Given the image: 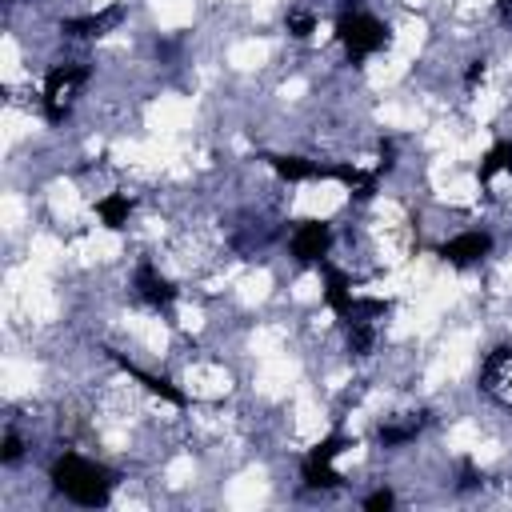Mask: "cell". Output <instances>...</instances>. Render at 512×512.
Here are the masks:
<instances>
[{
    "label": "cell",
    "mask_w": 512,
    "mask_h": 512,
    "mask_svg": "<svg viewBox=\"0 0 512 512\" xmlns=\"http://www.w3.org/2000/svg\"><path fill=\"white\" fill-rule=\"evenodd\" d=\"M132 284H136V296H140L144 304H152V308H168V304L176 300V284H172L152 260H144V264L136 268Z\"/></svg>",
    "instance_id": "ba28073f"
},
{
    "label": "cell",
    "mask_w": 512,
    "mask_h": 512,
    "mask_svg": "<svg viewBox=\"0 0 512 512\" xmlns=\"http://www.w3.org/2000/svg\"><path fill=\"white\" fill-rule=\"evenodd\" d=\"M484 72H488V60L480 56V60H468V68H464V88H476L480 80H484Z\"/></svg>",
    "instance_id": "7402d4cb"
},
{
    "label": "cell",
    "mask_w": 512,
    "mask_h": 512,
    "mask_svg": "<svg viewBox=\"0 0 512 512\" xmlns=\"http://www.w3.org/2000/svg\"><path fill=\"white\" fill-rule=\"evenodd\" d=\"M336 40L344 44L352 64H364L368 56H376L380 48H388V24L376 20L372 12H344L336 20Z\"/></svg>",
    "instance_id": "7a4b0ae2"
},
{
    "label": "cell",
    "mask_w": 512,
    "mask_h": 512,
    "mask_svg": "<svg viewBox=\"0 0 512 512\" xmlns=\"http://www.w3.org/2000/svg\"><path fill=\"white\" fill-rule=\"evenodd\" d=\"M420 428H424V416H404V420H388V424H380V444L384 448H396V444H408V440H416L420 436Z\"/></svg>",
    "instance_id": "9a60e30c"
},
{
    "label": "cell",
    "mask_w": 512,
    "mask_h": 512,
    "mask_svg": "<svg viewBox=\"0 0 512 512\" xmlns=\"http://www.w3.org/2000/svg\"><path fill=\"white\" fill-rule=\"evenodd\" d=\"M480 388H484L496 404L512 408V348H492V352H488V360H484V368H480Z\"/></svg>",
    "instance_id": "8992f818"
},
{
    "label": "cell",
    "mask_w": 512,
    "mask_h": 512,
    "mask_svg": "<svg viewBox=\"0 0 512 512\" xmlns=\"http://www.w3.org/2000/svg\"><path fill=\"white\" fill-rule=\"evenodd\" d=\"M112 484H116L112 472H108L104 464L88 460V456L64 452V456L52 460V488L64 492V496H68L72 504H80V508H100V504H108Z\"/></svg>",
    "instance_id": "6da1fadb"
},
{
    "label": "cell",
    "mask_w": 512,
    "mask_h": 512,
    "mask_svg": "<svg viewBox=\"0 0 512 512\" xmlns=\"http://www.w3.org/2000/svg\"><path fill=\"white\" fill-rule=\"evenodd\" d=\"M488 252H492V236L480 232V228L456 232L452 240H444V244L436 248V256H440L444 264H452V268H472V264H480Z\"/></svg>",
    "instance_id": "5b68a950"
},
{
    "label": "cell",
    "mask_w": 512,
    "mask_h": 512,
    "mask_svg": "<svg viewBox=\"0 0 512 512\" xmlns=\"http://www.w3.org/2000/svg\"><path fill=\"white\" fill-rule=\"evenodd\" d=\"M500 172H512V140H496L488 152H484V160H480V180L488 184L492 176H500Z\"/></svg>",
    "instance_id": "2e32d148"
},
{
    "label": "cell",
    "mask_w": 512,
    "mask_h": 512,
    "mask_svg": "<svg viewBox=\"0 0 512 512\" xmlns=\"http://www.w3.org/2000/svg\"><path fill=\"white\" fill-rule=\"evenodd\" d=\"M268 164H272V172L280 180H292V184H300V180H328V164H316V160H304V156H268Z\"/></svg>",
    "instance_id": "30bf717a"
},
{
    "label": "cell",
    "mask_w": 512,
    "mask_h": 512,
    "mask_svg": "<svg viewBox=\"0 0 512 512\" xmlns=\"http://www.w3.org/2000/svg\"><path fill=\"white\" fill-rule=\"evenodd\" d=\"M328 180H340L348 192H356V200H368V196L376 192L380 172H376V168L364 172V168H356V164H328Z\"/></svg>",
    "instance_id": "8fae6325"
},
{
    "label": "cell",
    "mask_w": 512,
    "mask_h": 512,
    "mask_svg": "<svg viewBox=\"0 0 512 512\" xmlns=\"http://www.w3.org/2000/svg\"><path fill=\"white\" fill-rule=\"evenodd\" d=\"M300 476H304V484H308V488H320V492H332V488H340V484H344V476L332 468V460H312V456H304Z\"/></svg>",
    "instance_id": "5bb4252c"
},
{
    "label": "cell",
    "mask_w": 512,
    "mask_h": 512,
    "mask_svg": "<svg viewBox=\"0 0 512 512\" xmlns=\"http://www.w3.org/2000/svg\"><path fill=\"white\" fill-rule=\"evenodd\" d=\"M344 448H352V440H348L344 432H332V436H324V440H320V444H316L308 456H312V460H336Z\"/></svg>",
    "instance_id": "ac0fdd59"
},
{
    "label": "cell",
    "mask_w": 512,
    "mask_h": 512,
    "mask_svg": "<svg viewBox=\"0 0 512 512\" xmlns=\"http://www.w3.org/2000/svg\"><path fill=\"white\" fill-rule=\"evenodd\" d=\"M344 324V332H348V348L356 352V356H368L372 352V344H376V320L372 316H348V320H340Z\"/></svg>",
    "instance_id": "4fadbf2b"
},
{
    "label": "cell",
    "mask_w": 512,
    "mask_h": 512,
    "mask_svg": "<svg viewBox=\"0 0 512 512\" xmlns=\"http://www.w3.org/2000/svg\"><path fill=\"white\" fill-rule=\"evenodd\" d=\"M312 28H316V16H312V12H288V32H292L296 40H308Z\"/></svg>",
    "instance_id": "d6986e66"
},
{
    "label": "cell",
    "mask_w": 512,
    "mask_h": 512,
    "mask_svg": "<svg viewBox=\"0 0 512 512\" xmlns=\"http://www.w3.org/2000/svg\"><path fill=\"white\" fill-rule=\"evenodd\" d=\"M96 216H100L104 228L120 232V228L128 224V216H132V196H128V192H108V196H100V200H96Z\"/></svg>",
    "instance_id": "7c38bea8"
},
{
    "label": "cell",
    "mask_w": 512,
    "mask_h": 512,
    "mask_svg": "<svg viewBox=\"0 0 512 512\" xmlns=\"http://www.w3.org/2000/svg\"><path fill=\"white\" fill-rule=\"evenodd\" d=\"M320 268H324V304H328L340 320H348V316H352V304H356L348 272H344V268H336V264H328V260H324Z\"/></svg>",
    "instance_id": "9c48e42d"
},
{
    "label": "cell",
    "mask_w": 512,
    "mask_h": 512,
    "mask_svg": "<svg viewBox=\"0 0 512 512\" xmlns=\"http://www.w3.org/2000/svg\"><path fill=\"white\" fill-rule=\"evenodd\" d=\"M124 16H128L124 4H108V8H100V12L68 16V20L60 24V32H68V36H76V40H96V36H108Z\"/></svg>",
    "instance_id": "52a82bcc"
},
{
    "label": "cell",
    "mask_w": 512,
    "mask_h": 512,
    "mask_svg": "<svg viewBox=\"0 0 512 512\" xmlns=\"http://www.w3.org/2000/svg\"><path fill=\"white\" fill-rule=\"evenodd\" d=\"M88 84V68L76 60H64L56 68H48L44 76V116L48 124H60L72 112V100L80 96V88Z\"/></svg>",
    "instance_id": "3957f363"
},
{
    "label": "cell",
    "mask_w": 512,
    "mask_h": 512,
    "mask_svg": "<svg viewBox=\"0 0 512 512\" xmlns=\"http://www.w3.org/2000/svg\"><path fill=\"white\" fill-rule=\"evenodd\" d=\"M328 248H332V228L324 220H300L292 240H288V252L300 260V264H324L328 260Z\"/></svg>",
    "instance_id": "277c9868"
},
{
    "label": "cell",
    "mask_w": 512,
    "mask_h": 512,
    "mask_svg": "<svg viewBox=\"0 0 512 512\" xmlns=\"http://www.w3.org/2000/svg\"><path fill=\"white\" fill-rule=\"evenodd\" d=\"M124 368H128V376H136L152 396H160V400H168V404H184V392L172 388L164 376H152V372H144V368H136V364H124Z\"/></svg>",
    "instance_id": "e0dca14e"
},
{
    "label": "cell",
    "mask_w": 512,
    "mask_h": 512,
    "mask_svg": "<svg viewBox=\"0 0 512 512\" xmlns=\"http://www.w3.org/2000/svg\"><path fill=\"white\" fill-rule=\"evenodd\" d=\"M20 456H24V444H20V436L8 428L4 440H0V464H16Z\"/></svg>",
    "instance_id": "ffe728a7"
},
{
    "label": "cell",
    "mask_w": 512,
    "mask_h": 512,
    "mask_svg": "<svg viewBox=\"0 0 512 512\" xmlns=\"http://www.w3.org/2000/svg\"><path fill=\"white\" fill-rule=\"evenodd\" d=\"M496 16L504 28H512V0H496Z\"/></svg>",
    "instance_id": "603a6c76"
},
{
    "label": "cell",
    "mask_w": 512,
    "mask_h": 512,
    "mask_svg": "<svg viewBox=\"0 0 512 512\" xmlns=\"http://www.w3.org/2000/svg\"><path fill=\"white\" fill-rule=\"evenodd\" d=\"M392 504H396L392 488H376V492H368V496H364V508H368V512H388Z\"/></svg>",
    "instance_id": "44dd1931"
}]
</instances>
